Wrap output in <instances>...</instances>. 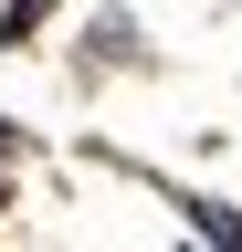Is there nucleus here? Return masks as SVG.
Returning a JSON list of instances; mask_svg holds the SVG:
<instances>
[{
	"label": "nucleus",
	"mask_w": 242,
	"mask_h": 252,
	"mask_svg": "<svg viewBox=\"0 0 242 252\" xmlns=\"http://www.w3.org/2000/svg\"><path fill=\"white\" fill-rule=\"evenodd\" d=\"M0 200H11V189H0Z\"/></svg>",
	"instance_id": "nucleus-2"
},
{
	"label": "nucleus",
	"mask_w": 242,
	"mask_h": 252,
	"mask_svg": "<svg viewBox=\"0 0 242 252\" xmlns=\"http://www.w3.org/2000/svg\"><path fill=\"white\" fill-rule=\"evenodd\" d=\"M42 11H53V0H11V11H0V42H32V32H42Z\"/></svg>",
	"instance_id": "nucleus-1"
}]
</instances>
